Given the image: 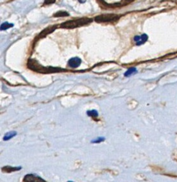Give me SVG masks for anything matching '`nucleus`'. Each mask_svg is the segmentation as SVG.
I'll return each instance as SVG.
<instances>
[{"label": "nucleus", "mask_w": 177, "mask_h": 182, "mask_svg": "<svg viewBox=\"0 0 177 182\" xmlns=\"http://www.w3.org/2000/svg\"><path fill=\"white\" fill-rule=\"evenodd\" d=\"M16 134H17V132H15V131H11L9 132H7V133L5 134V136H4V141H7V140L11 139L12 138L15 136Z\"/></svg>", "instance_id": "1a4fd4ad"}, {"label": "nucleus", "mask_w": 177, "mask_h": 182, "mask_svg": "<svg viewBox=\"0 0 177 182\" xmlns=\"http://www.w3.org/2000/svg\"><path fill=\"white\" fill-rule=\"evenodd\" d=\"M82 63V60L79 57H74L69 60L68 65L69 66L72 68H76L79 67Z\"/></svg>", "instance_id": "39448f33"}, {"label": "nucleus", "mask_w": 177, "mask_h": 182, "mask_svg": "<svg viewBox=\"0 0 177 182\" xmlns=\"http://www.w3.org/2000/svg\"><path fill=\"white\" fill-rule=\"evenodd\" d=\"M104 140H105L104 137H102V136H98L97 139L92 140V143H100V142H101L104 141Z\"/></svg>", "instance_id": "4468645a"}, {"label": "nucleus", "mask_w": 177, "mask_h": 182, "mask_svg": "<svg viewBox=\"0 0 177 182\" xmlns=\"http://www.w3.org/2000/svg\"><path fill=\"white\" fill-rule=\"evenodd\" d=\"M24 181H43V179H41L40 176H35L34 174H28L25 175L24 179H23Z\"/></svg>", "instance_id": "423d86ee"}, {"label": "nucleus", "mask_w": 177, "mask_h": 182, "mask_svg": "<svg viewBox=\"0 0 177 182\" xmlns=\"http://www.w3.org/2000/svg\"><path fill=\"white\" fill-rule=\"evenodd\" d=\"M120 16L116 14H106L98 15L95 17V21L98 23L103 22H111V21H115L119 19Z\"/></svg>", "instance_id": "7ed1b4c3"}, {"label": "nucleus", "mask_w": 177, "mask_h": 182, "mask_svg": "<svg viewBox=\"0 0 177 182\" xmlns=\"http://www.w3.org/2000/svg\"><path fill=\"white\" fill-rule=\"evenodd\" d=\"M70 14L69 13H67L66 12H63V11H61V12H58L57 13H55L54 14L55 17H61V16H68Z\"/></svg>", "instance_id": "ddd939ff"}, {"label": "nucleus", "mask_w": 177, "mask_h": 182, "mask_svg": "<svg viewBox=\"0 0 177 182\" xmlns=\"http://www.w3.org/2000/svg\"><path fill=\"white\" fill-rule=\"evenodd\" d=\"M135 73H137L136 68H135V67H133V68H128V70H127V71L125 73L124 76H125V77H128V76H130L131 75H133V74Z\"/></svg>", "instance_id": "9d476101"}, {"label": "nucleus", "mask_w": 177, "mask_h": 182, "mask_svg": "<svg viewBox=\"0 0 177 182\" xmlns=\"http://www.w3.org/2000/svg\"><path fill=\"white\" fill-rule=\"evenodd\" d=\"M56 29V26H50V27H47V28L45 29H44L42 32L41 34H40V37H45V36H47V34H50V33H52V32H53L54 30H55Z\"/></svg>", "instance_id": "0eeeda50"}, {"label": "nucleus", "mask_w": 177, "mask_h": 182, "mask_svg": "<svg viewBox=\"0 0 177 182\" xmlns=\"http://www.w3.org/2000/svg\"><path fill=\"white\" fill-rule=\"evenodd\" d=\"M87 115L89 116V117H96L98 116V113L96 110H89L87 112Z\"/></svg>", "instance_id": "f8f14e48"}, {"label": "nucleus", "mask_w": 177, "mask_h": 182, "mask_svg": "<svg viewBox=\"0 0 177 182\" xmlns=\"http://www.w3.org/2000/svg\"><path fill=\"white\" fill-rule=\"evenodd\" d=\"M21 169V167H12L11 166H7L2 168V170L4 171V172H15V171H18Z\"/></svg>", "instance_id": "6e6552de"}, {"label": "nucleus", "mask_w": 177, "mask_h": 182, "mask_svg": "<svg viewBox=\"0 0 177 182\" xmlns=\"http://www.w3.org/2000/svg\"><path fill=\"white\" fill-rule=\"evenodd\" d=\"M55 2V0H45L44 3L45 4H51Z\"/></svg>", "instance_id": "2eb2a0df"}, {"label": "nucleus", "mask_w": 177, "mask_h": 182, "mask_svg": "<svg viewBox=\"0 0 177 182\" xmlns=\"http://www.w3.org/2000/svg\"><path fill=\"white\" fill-rule=\"evenodd\" d=\"M92 21V19L89 18H82L79 19L70 20V21H65L60 25V27L63 29H74L76 27H79L84 25L89 24Z\"/></svg>", "instance_id": "f257e3e1"}, {"label": "nucleus", "mask_w": 177, "mask_h": 182, "mask_svg": "<svg viewBox=\"0 0 177 182\" xmlns=\"http://www.w3.org/2000/svg\"><path fill=\"white\" fill-rule=\"evenodd\" d=\"M28 67L31 70H35V71L39 72V73H52V72H56L60 70V69H57L55 68H45V67L42 66L40 65L37 61H34V60L30 59L28 62Z\"/></svg>", "instance_id": "f03ea898"}, {"label": "nucleus", "mask_w": 177, "mask_h": 182, "mask_svg": "<svg viewBox=\"0 0 177 182\" xmlns=\"http://www.w3.org/2000/svg\"><path fill=\"white\" fill-rule=\"evenodd\" d=\"M13 26H14V24H13V23H9L8 22H4L1 25V31L7 30V29H8L12 28V27H13Z\"/></svg>", "instance_id": "9b49d317"}, {"label": "nucleus", "mask_w": 177, "mask_h": 182, "mask_svg": "<svg viewBox=\"0 0 177 182\" xmlns=\"http://www.w3.org/2000/svg\"><path fill=\"white\" fill-rule=\"evenodd\" d=\"M148 39V36L147 34H143L141 36H135L134 37V41H135L137 46H140L145 43Z\"/></svg>", "instance_id": "20e7f679"}]
</instances>
